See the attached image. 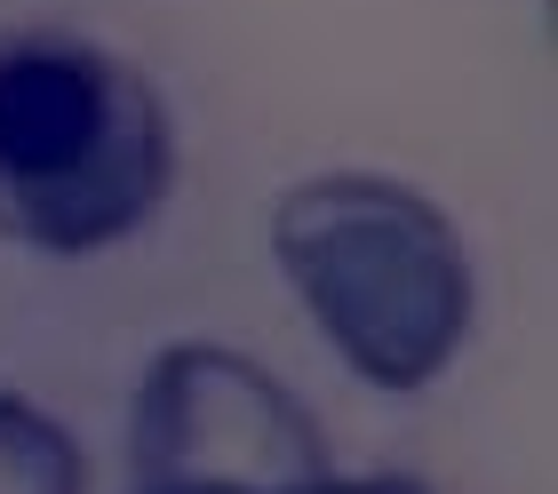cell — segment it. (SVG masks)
Segmentation results:
<instances>
[{
    "instance_id": "cell-1",
    "label": "cell",
    "mask_w": 558,
    "mask_h": 494,
    "mask_svg": "<svg viewBox=\"0 0 558 494\" xmlns=\"http://www.w3.org/2000/svg\"><path fill=\"white\" fill-rule=\"evenodd\" d=\"M271 264L327 351L375 391H430L478 320L454 216L384 168H327L271 200Z\"/></svg>"
},
{
    "instance_id": "cell-2",
    "label": "cell",
    "mask_w": 558,
    "mask_h": 494,
    "mask_svg": "<svg viewBox=\"0 0 558 494\" xmlns=\"http://www.w3.org/2000/svg\"><path fill=\"white\" fill-rule=\"evenodd\" d=\"M168 96L88 33L0 40V240L33 255H105L168 207Z\"/></svg>"
},
{
    "instance_id": "cell-3",
    "label": "cell",
    "mask_w": 558,
    "mask_h": 494,
    "mask_svg": "<svg viewBox=\"0 0 558 494\" xmlns=\"http://www.w3.org/2000/svg\"><path fill=\"white\" fill-rule=\"evenodd\" d=\"M327 462V431L256 351L184 344L151 351L129 407V494H303Z\"/></svg>"
},
{
    "instance_id": "cell-4",
    "label": "cell",
    "mask_w": 558,
    "mask_h": 494,
    "mask_svg": "<svg viewBox=\"0 0 558 494\" xmlns=\"http://www.w3.org/2000/svg\"><path fill=\"white\" fill-rule=\"evenodd\" d=\"M0 494H88V455L64 414L0 391Z\"/></svg>"
},
{
    "instance_id": "cell-5",
    "label": "cell",
    "mask_w": 558,
    "mask_h": 494,
    "mask_svg": "<svg viewBox=\"0 0 558 494\" xmlns=\"http://www.w3.org/2000/svg\"><path fill=\"white\" fill-rule=\"evenodd\" d=\"M303 494H430V486L408 471H319Z\"/></svg>"
}]
</instances>
